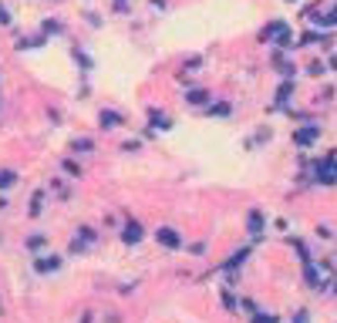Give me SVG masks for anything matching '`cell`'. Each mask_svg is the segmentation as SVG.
Here are the masks:
<instances>
[{"instance_id": "cell-1", "label": "cell", "mask_w": 337, "mask_h": 323, "mask_svg": "<svg viewBox=\"0 0 337 323\" xmlns=\"http://www.w3.org/2000/svg\"><path fill=\"white\" fill-rule=\"evenodd\" d=\"M317 125H310V128H300L297 135H294V142H297V145H303V148H307V145H314V142H317Z\"/></svg>"}, {"instance_id": "cell-2", "label": "cell", "mask_w": 337, "mask_h": 323, "mask_svg": "<svg viewBox=\"0 0 337 323\" xmlns=\"http://www.w3.org/2000/svg\"><path fill=\"white\" fill-rule=\"evenodd\" d=\"M155 239H159L162 246H168V249H179V246H182V239H179L172 229H159V232H155Z\"/></svg>"}, {"instance_id": "cell-3", "label": "cell", "mask_w": 337, "mask_h": 323, "mask_svg": "<svg viewBox=\"0 0 337 323\" xmlns=\"http://www.w3.org/2000/svg\"><path fill=\"white\" fill-rule=\"evenodd\" d=\"M122 239H125V243H138V239H142V226H138V222H128L125 232H122Z\"/></svg>"}, {"instance_id": "cell-4", "label": "cell", "mask_w": 337, "mask_h": 323, "mask_svg": "<svg viewBox=\"0 0 337 323\" xmlns=\"http://www.w3.org/2000/svg\"><path fill=\"white\" fill-rule=\"evenodd\" d=\"M283 31H287V24H280V20H277V24H270V27L263 31V40H273L277 34H283Z\"/></svg>"}, {"instance_id": "cell-5", "label": "cell", "mask_w": 337, "mask_h": 323, "mask_svg": "<svg viewBox=\"0 0 337 323\" xmlns=\"http://www.w3.org/2000/svg\"><path fill=\"white\" fill-rule=\"evenodd\" d=\"M57 269V259L51 256V259H38V273H54Z\"/></svg>"}, {"instance_id": "cell-6", "label": "cell", "mask_w": 337, "mask_h": 323, "mask_svg": "<svg viewBox=\"0 0 337 323\" xmlns=\"http://www.w3.org/2000/svg\"><path fill=\"white\" fill-rule=\"evenodd\" d=\"M118 121H122V118H118L115 111H101V125H105V128H115Z\"/></svg>"}, {"instance_id": "cell-7", "label": "cell", "mask_w": 337, "mask_h": 323, "mask_svg": "<svg viewBox=\"0 0 337 323\" xmlns=\"http://www.w3.org/2000/svg\"><path fill=\"white\" fill-rule=\"evenodd\" d=\"M317 24H337V7H334V10H327V14H320Z\"/></svg>"}, {"instance_id": "cell-8", "label": "cell", "mask_w": 337, "mask_h": 323, "mask_svg": "<svg viewBox=\"0 0 337 323\" xmlns=\"http://www.w3.org/2000/svg\"><path fill=\"white\" fill-rule=\"evenodd\" d=\"M14 179H17L14 172H0V189H7V185H14Z\"/></svg>"}, {"instance_id": "cell-9", "label": "cell", "mask_w": 337, "mask_h": 323, "mask_svg": "<svg viewBox=\"0 0 337 323\" xmlns=\"http://www.w3.org/2000/svg\"><path fill=\"white\" fill-rule=\"evenodd\" d=\"M189 101H206V98H209V91H189Z\"/></svg>"}, {"instance_id": "cell-10", "label": "cell", "mask_w": 337, "mask_h": 323, "mask_svg": "<svg viewBox=\"0 0 337 323\" xmlns=\"http://www.w3.org/2000/svg\"><path fill=\"white\" fill-rule=\"evenodd\" d=\"M212 114H216V118H223V114H229V105H216V108H212Z\"/></svg>"}, {"instance_id": "cell-11", "label": "cell", "mask_w": 337, "mask_h": 323, "mask_svg": "<svg viewBox=\"0 0 337 323\" xmlns=\"http://www.w3.org/2000/svg\"><path fill=\"white\" fill-rule=\"evenodd\" d=\"M7 20H10V14H7V10H3V3H0V24H7Z\"/></svg>"}]
</instances>
